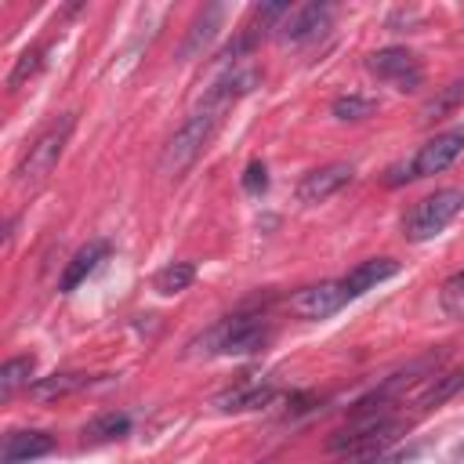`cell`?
Wrapping results in <instances>:
<instances>
[{"mask_svg":"<svg viewBox=\"0 0 464 464\" xmlns=\"http://www.w3.org/2000/svg\"><path fill=\"white\" fill-rule=\"evenodd\" d=\"M232 102L221 94V91H210L207 98H203V105L174 130V138L163 145V152H160V174L163 178H181L196 160H199V152L210 145V138H214V130H218V123H221V112L228 109Z\"/></svg>","mask_w":464,"mask_h":464,"instance_id":"6da1fadb","label":"cell"},{"mask_svg":"<svg viewBox=\"0 0 464 464\" xmlns=\"http://www.w3.org/2000/svg\"><path fill=\"white\" fill-rule=\"evenodd\" d=\"M72 123H76V116L72 112H62L58 120H51L40 134H36V141L25 149V156H22V163H18V185H40L54 167H58V160H62V152H65V145H69V134H72Z\"/></svg>","mask_w":464,"mask_h":464,"instance_id":"7a4b0ae2","label":"cell"},{"mask_svg":"<svg viewBox=\"0 0 464 464\" xmlns=\"http://www.w3.org/2000/svg\"><path fill=\"white\" fill-rule=\"evenodd\" d=\"M460 210H464V192H460V188H439V192L424 196V199L402 218V236H406L410 243H424V239L439 236Z\"/></svg>","mask_w":464,"mask_h":464,"instance_id":"3957f363","label":"cell"},{"mask_svg":"<svg viewBox=\"0 0 464 464\" xmlns=\"http://www.w3.org/2000/svg\"><path fill=\"white\" fill-rule=\"evenodd\" d=\"M268 341H272V326L261 315H232L218 323L199 344H210L207 352H221V355H250L261 352Z\"/></svg>","mask_w":464,"mask_h":464,"instance_id":"277c9868","label":"cell"},{"mask_svg":"<svg viewBox=\"0 0 464 464\" xmlns=\"http://www.w3.org/2000/svg\"><path fill=\"white\" fill-rule=\"evenodd\" d=\"M442 362V352H428V355H420V359H413V362H406L402 370H395V373H388L377 388H370L355 406H392L402 392H410L417 381H424V377H431L435 373V366Z\"/></svg>","mask_w":464,"mask_h":464,"instance_id":"5b68a950","label":"cell"},{"mask_svg":"<svg viewBox=\"0 0 464 464\" xmlns=\"http://www.w3.org/2000/svg\"><path fill=\"white\" fill-rule=\"evenodd\" d=\"M460 152H464V127H453V130H442V134L428 138V141L417 149L413 163L406 167V170H410V181H413V178L442 174L446 167H453V163L460 160Z\"/></svg>","mask_w":464,"mask_h":464,"instance_id":"8992f818","label":"cell"},{"mask_svg":"<svg viewBox=\"0 0 464 464\" xmlns=\"http://www.w3.org/2000/svg\"><path fill=\"white\" fill-rule=\"evenodd\" d=\"M366 65H370L373 76L395 83L399 91H417L420 80H424V69H420L417 54L406 51V47H384V51H373V54L366 58Z\"/></svg>","mask_w":464,"mask_h":464,"instance_id":"52a82bcc","label":"cell"},{"mask_svg":"<svg viewBox=\"0 0 464 464\" xmlns=\"http://www.w3.org/2000/svg\"><path fill=\"white\" fill-rule=\"evenodd\" d=\"M348 301L352 297H348L344 283H315V286H304L290 297V312L301 319H326V315L341 312Z\"/></svg>","mask_w":464,"mask_h":464,"instance_id":"ba28073f","label":"cell"},{"mask_svg":"<svg viewBox=\"0 0 464 464\" xmlns=\"http://www.w3.org/2000/svg\"><path fill=\"white\" fill-rule=\"evenodd\" d=\"M355 178V167L352 163H326L319 170H308L297 185V199L304 207H315V203H326L330 196H337L348 181Z\"/></svg>","mask_w":464,"mask_h":464,"instance_id":"9c48e42d","label":"cell"},{"mask_svg":"<svg viewBox=\"0 0 464 464\" xmlns=\"http://www.w3.org/2000/svg\"><path fill=\"white\" fill-rule=\"evenodd\" d=\"M330 4H304V7H290L286 18L276 25V36L283 44H304L315 40L326 25H330Z\"/></svg>","mask_w":464,"mask_h":464,"instance_id":"30bf717a","label":"cell"},{"mask_svg":"<svg viewBox=\"0 0 464 464\" xmlns=\"http://www.w3.org/2000/svg\"><path fill=\"white\" fill-rule=\"evenodd\" d=\"M272 395H276L272 381L250 373V377H243L239 384H232L228 392H221V395L214 399V406L225 410V413H243V410H257V406H265Z\"/></svg>","mask_w":464,"mask_h":464,"instance_id":"8fae6325","label":"cell"},{"mask_svg":"<svg viewBox=\"0 0 464 464\" xmlns=\"http://www.w3.org/2000/svg\"><path fill=\"white\" fill-rule=\"evenodd\" d=\"M54 450V439L47 431H11L0 446V460L4 464H25L36 457H47Z\"/></svg>","mask_w":464,"mask_h":464,"instance_id":"7c38bea8","label":"cell"},{"mask_svg":"<svg viewBox=\"0 0 464 464\" xmlns=\"http://www.w3.org/2000/svg\"><path fill=\"white\" fill-rule=\"evenodd\" d=\"M399 272V261H392V257H370V261H362V265H355L341 283H344V290H348V297H359V294H366V290H373L377 283H384V279H392Z\"/></svg>","mask_w":464,"mask_h":464,"instance_id":"4fadbf2b","label":"cell"},{"mask_svg":"<svg viewBox=\"0 0 464 464\" xmlns=\"http://www.w3.org/2000/svg\"><path fill=\"white\" fill-rule=\"evenodd\" d=\"M105 257H109V243H105V239L87 243L83 250H76V257H72V261H69V268L62 272V283H58V286H62L65 294H69V290H76V286H80V283H83V279H87V276H91Z\"/></svg>","mask_w":464,"mask_h":464,"instance_id":"5bb4252c","label":"cell"},{"mask_svg":"<svg viewBox=\"0 0 464 464\" xmlns=\"http://www.w3.org/2000/svg\"><path fill=\"white\" fill-rule=\"evenodd\" d=\"M218 29H221V7L210 4V7H203V11L196 14V22H192V29H188V36H185V44H181V58L203 54V51L210 47V40L218 36Z\"/></svg>","mask_w":464,"mask_h":464,"instance_id":"9a60e30c","label":"cell"},{"mask_svg":"<svg viewBox=\"0 0 464 464\" xmlns=\"http://www.w3.org/2000/svg\"><path fill=\"white\" fill-rule=\"evenodd\" d=\"M87 373H51V377H40L29 384V399L36 402H54V399H65L80 388H87Z\"/></svg>","mask_w":464,"mask_h":464,"instance_id":"2e32d148","label":"cell"},{"mask_svg":"<svg viewBox=\"0 0 464 464\" xmlns=\"http://www.w3.org/2000/svg\"><path fill=\"white\" fill-rule=\"evenodd\" d=\"M33 370H36V359H33V355H14V359H7L4 370H0V399L7 402L18 388H29V384H33Z\"/></svg>","mask_w":464,"mask_h":464,"instance_id":"e0dca14e","label":"cell"},{"mask_svg":"<svg viewBox=\"0 0 464 464\" xmlns=\"http://www.w3.org/2000/svg\"><path fill=\"white\" fill-rule=\"evenodd\" d=\"M460 102H464V76L453 80V83H446V87H439V94L424 102L420 116H424V120H442V116H450Z\"/></svg>","mask_w":464,"mask_h":464,"instance_id":"ac0fdd59","label":"cell"},{"mask_svg":"<svg viewBox=\"0 0 464 464\" xmlns=\"http://www.w3.org/2000/svg\"><path fill=\"white\" fill-rule=\"evenodd\" d=\"M192 279H196V268H192L188 261H174V265H167V268L156 276V290H160L163 297H174V294L188 290Z\"/></svg>","mask_w":464,"mask_h":464,"instance_id":"d6986e66","label":"cell"},{"mask_svg":"<svg viewBox=\"0 0 464 464\" xmlns=\"http://www.w3.org/2000/svg\"><path fill=\"white\" fill-rule=\"evenodd\" d=\"M130 431V417L127 413H102V417H94L87 428H83V435L91 439V442H109V439H120V435H127Z\"/></svg>","mask_w":464,"mask_h":464,"instance_id":"ffe728a7","label":"cell"},{"mask_svg":"<svg viewBox=\"0 0 464 464\" xmlns=\"http://www.w3.org/2000/svg\"><path fill=\"white\" fill-rule=\"evenodd\" d=\"M439 304H442V312H446L450 319H464V268L442 283Z\"/></svg>","mask_w":464,"mask_h":464,"instance_id":"44dd1931","label":"cell"},{"mask_svg":"<svg viewBox=\"0 0 464 464\" xmlns=\"http://www.w3.org/2000/svg\"><path fill=\"white\" fill-rule=\"evenodd\" d=\"M40 65H44V47H29V51H22L18 62H14V69H11V76H7V87L18 91L25 80H33V76L40 72Z\"/></svg>","mask_w":464,"mask_h":464,"instance_id":"7402d4cb","label":"cell"},{"mask_svg":"<svg viewBox=\"0 0 464 464\" xmlns=\"http://www.w3.org/2000/svg\"><path fill=\"white\" fill-rule=\"evenodd\" d=\"M373 112H377V102L366 98V94H341V98L334 102V116H337V120H366V116H373Z\"/></svg>","mask_w":464,"mask_h":464,"instance_id":"603a6c76","label":"cell"},{"mask_svg":"<svg viewBox=\"0 0 464 464\" xmlns=\"http://www.w3.org/2000/svg\"><path fill=\"white\" fill-rule=\"evenodd\" d=\"M243 188H246V192H265V188H268V170H265V163L254 160V163L246 167V174H243Z\"/></svg>","mask_w":464,"mask_h":464,"instance_id":"cb8c5ba5","label":"cell"},{"mask_svg":"<svg viewBox=\"0 0 464 464\" xmlns=\"http://www.w3.org/2000/svg\"><path fill=\"white\" fill-rule=\"evenodd\" d=\"M265 464H279V460H265Z\"/></svg>","mask_w":464,"mask_h":464,"instance_id":"d4e9b609","label":"cell"},{"mask_svg":"<svg viewBox=\"0 0 464 464\" xmlns=\"http://www.w3.org/2000/svg\"><path fill=\"white\" fill-rule=\"evenodd\" d=\"M460 377H464V366H460Z\"/></svg>","mask_w":464,"mask_h":464,"instance_id":"484cf974","label":"cell"}]
</instances>
